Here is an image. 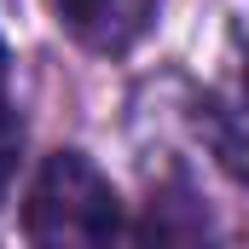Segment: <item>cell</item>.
<instances>
[{
    "label": "cell",
    "mask_w": 249,
    "mask_h": 249,
    "mask_svg": "<svg viewBox=\"0 0 249 249\" xmlns=\"http://www.w3.org/2000/svg\"><path fill=\"white\" fill-rule=\"evenodd\" d=\"M23 238L41 249H93L122 238V197L87 151L41 157L23 197Z\"/></svg>",
    "instance_id": "cell-1"
},
{
    "label": "cell",
    "mask_w": 249,
    "mask_h": 249,
    "mask_svg": "<svg viewBox=\"0 0 249 249\" xmlns=\"http://www.w3.org/2000/svg\"><path fill=\"white\" fill-rule=\"evenodd\" d=\"M162 0H53V18L70 41H81L99 58H122L133 53L151 23H157Z\"/></svg>",
    "instance_id": "cell-2"
},
{
    "label": "cell",
    "mask_w": 249,
    "mask_h": 249,
    "mask_svg": "<svg viewBox=\"0 0 249 249\" xmlns=\"http://www.w3.org/2000/svg\"><path fill=\"white\" fill-rule=\"evenodd\" d=\"M197 133L203 145L214 151V162L249 186V99H232V93H203L197 99Z\"/></svg>",
    "instance_id": "cell-3"
},
{
    "label": "cell",
    "mask_w": 249,
    "mask_h": 249,
    "mask_svg": "<svg viewBox=\"0 0 249 249\" xmlns=\"http://www.w3.org/2000/svg\"><path fill=\"white\" fill-rule=\"evenodd\" d=\"M18 122L6 116V99H0V197H6V180H12V157H18Z\"/></svg>",
    "instance_id": "cell-4"
},
{
    "label": "cell",
    "mask_w": 249,
    "mask_h": 249,
    "mask_svg": "<svg viewBox=\"0 0 249 249\" xmlns=\"http://www.w3.org/2000/svg\"><path fill=\"white\" fill-rule=\"evenodd\" d=\"M6 75H12V53H6V41H0V99H6Z\"/></svg>",
    "instance_id": "cell-5"
}]
</instances>
